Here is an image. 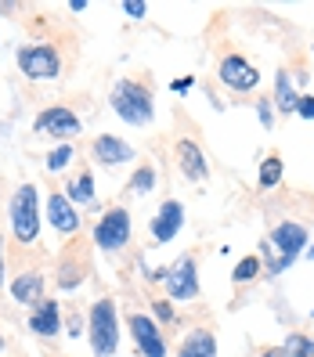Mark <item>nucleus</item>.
<instances>
[{"mask_svg": "<svg viewBox=\"0 0 314 357\" xmlns=\"http://www.w3.org/2000/svg\"><path fill=\"white\" fill-rule=\"evenodd\" d=\"M109 105L112 112L130 123V127H149L156 119V98H152V83L149 79H116L109 91Z\"/></svg>", "mask_w": 314, "mask_h": 357, "instance_id": "f257e3e1", "label": "nucleus"}, {"mask_svg": "<svg viewBox=\"0 0 314 357\" xmlns=\"http://www.w3.org/2000/svg\"><path fill=\"white\" fill-rule=\"evenodd\" d=\"M91 271H94V242L83 235H73L54 257V289L76 292L91 278Z\"/></svg>", "mask_w": 314, "mask_h": 357, "instance_id": "f03ea898", "label": "nucleus"}, {"mask_svg": "<svg viewBox=\"0 0 314 357\" xmlns=\"http://www.w3.org/2000/svg\"><path fill=\"white\" fill-rule=\"evenodd\" d=\"M8 220H11V235L15 242L29 249L36 245L40 238V192H36V184H18L15 188V195L8 202Z\"/></svg>", "mask_w": 314, "mask_h": 357, "instance_id": "7ed1b4c3", "label": "nucleus"}, {"mask_svg": "<svg viewBox=\"0 0 314 357\" xmlns=\"http://www.w3.org/2000/svg\"><path fill=\"white\" fill-rule=\"evenodd\" d=\"M87 340L94 357H112L119 350V310L112 296H98L87 310Z\"/></svg>", "mask_w": 314, "mask_h": 357, "instance_id": "20e7f679", "label": "nucleus"}, {"mask_svg": "<svg viewBox=\"0 0 314 357\" xmlns=\"http://www.w3.org/2000/svg\"><path fill=\"white\" fill-rule=\"evenodd\" d=\"M130 235H134V224H130V209L127 206H109L105 213L98 217L94 231H91V242L101 249V253H123L130 245Z\"/></svg>", "mask_w": 314, "mask_h": 357, "instance_id": "39448f33", "label": "nucleus"}, {"mask_svg": "<svg viewBox=\"0 0 314 357\" xmlns=\"http://www.w3.org/2000/svg\"><path fill=\"white\" fill-rule=\"evenodd\" d=\"M15 61H18V73L33 83L61 76V51L54 44H22L15 51Z\"/></svg>", "mask_w": 314, "mask_h": 357, "instance_id": "423d86ee", "label": "nucleus"}, {"mask_svg": "<svg viewBox=\"0 0 314 357\" xmlns=\"http://www.w3.org/2000/svg\"><path fill=\"white\" fill-rule=\"evenodd\" d=\"M217 79L224 83L227 91L249 94V91H257V87H260V69H257L246 54L227 51V54H220V61H217Z\"/></svg>", "mask_w": 314, "mask_h": 357, "instance_id": "0eeeda50", "label": "nucleus"}, {"mask_svg": "<svg viewBox=\"0 0 314 357\" xmlns=\"http://www.w3.org/2000/svg\"><path fill=\"white\" fill-rule=\"evenodd\" d=\"M80 130H83V119L69 109V105H47V109H40L36 119H33V134H40V137L69 141Z\"/></svg>", "mask_w": 314, "mask_h": 357, "instance_id": "6e6552de", "label": "nucleus"}, {"mask_svg": "<svg viewBox=\"0 0 314 357\" xmlns=\"http://www.w3.org/2000/svg\"><path fill=\"white\" fill-rule=\"evenodd\" d=\"M166 296L177 300V303H188L199 296V264L192 253H184L174 267H166Z\"/></svg>", "mask_w": 314, "mask_h": 357, "instance_id": "1a4fd4ad", "label": "nucleus"}, {"mask_svg": "<svg viewBox=\"0 0 314 357\" xmlns=\"http://www.w3.org/2000/svg\"><path fill=\"white\" fill-rule=\"evenodd\" d=\"M127 325H130V335H134V343H137V354H141V357H166V340H163V332H159L156 318L134 310L130 318H127Z\"/></svg>", "mask_w": 314, "mask_h": 357, "instance_id": "9d476101", "label": "nucleus"}, {"mask_svg": "<svg viewBox=\"0 0 314 357\" xmlns=\"http://www.w3.org/2000/svg\"><path fill=\"white\" fill-rule=\"evenodd\" d=\"M174 159H177V170L192 181V184H206L209 181V162H206V152L202 144L192 141V137H177L174 144Z\"/></svg>", "mask_w": 314, "mask_h": 357, "instance_id": "9b49d317", "label": "nucleus"}, {"mask_svg": "<svg viewBox=\"0 0 314 357\" xmlns=\"http://www.w3.org/2000/svg\"><path fill=\"white\" fill-rule=\"evenodd\" d=\"M91 159H94L98 166H105V170H116V166L134 162L137 152H134L123 137H116V134H98V137L91 141Z\"/></svg>", "mask_w": 314, "mask_h": 357, "instance_id": "f8f14e48", "label": "nucleus"}, {"mask_svg": "<svg viewBox=\"0 0 314 357\" xmlns=\"http://www.w3.org/2000/svg\"><path fill=\"white\" fill-rule=\"evenodd\" d=\"M47 224L66 238L80 235V209L73 206V199L61 188H51V195H47Z\"/></svg>", "mask_w": 314, "mask_h": 357, "instance_id": "ddd939ff", "label": "nucleus"}, {"mask_svg": "<svg viewBox=\"0 0 314 357\" xmlns=\"http://www.w3.org/2000/svg\"><path fill=\"white\" fill-rule=\"evenodd\" d=\"M44 271L40 267H18L15 271V278H11V296L15 303H22V307H36L40 300H44Z\"/></svg>", "mask_w": 314, "mask_h": 357, "instance_id": "4468645a", "label": "nucleus"}, {"mask_svg": "<svg viewBox=\"0 0 314 357\" xmlns=\"http://www.w3.org/2000/svg\"><path fill=\"white\" fill-rule=\"evenodd\" d=\"M271 245L278 249V253L292 264L304 249H307V227L304 224H297V220H282V224H275V231H271Z\"/></svg>", "mask_w": 314, "mask_h": 357, "instance_id": "2eb2a0df", "label": "nucleus"}, {"mask_svg": "<svg viewBox=\"0 0 314 357\" xmlns=\"http://www.w3.org/2000/svg\"><path fill=\"white\" fill-rule=\"evenodd\" d=\"M184 224V206L177 199H166L159 209H156V217H152V242L166 245V242H174L177 238V231Z\"/></svg>", "mask_w": 314, "mask_h": 357, "instance_id": "dca6fc26", "label": "nucleus"}, {"mask_svg": "<svg viewBox=\"0 0 314 357\" xmlns=\"http://www.w3.org/2000/svg\"><path fill=\"white\" fill-rule=\"evenodd\" d=\"M61 328V303H54L51 296H44L33 310H29V332L40 335V340H51V335H58Z\"/></svg>", "mask_w": 314, "mask_h": 357, "instance_id": "f3484780", "label": "nucleus"}, {"mask_svg": "<svg viewBox=\"0 0 314 357\" xmlns=\"http://www.w3.org/2000/svg\"><path fill=\"white\" fill-rule=\"evenodd\" d=\"M177 357H217V335H214V328H192L181 340V347H177Z\"/></svg>", "mask_w": 314, "mask_h": 357, "instance_id": "a211bd4d", "label": "nucleus"}, {"mask_svg": "<svg viewBox=\"0 0 314 357\" xmlns=\"http://www.w3.org/2000/svg\"><path fill=\"white\" fill-rule=\"evenodd\" d=\"M61 192H66L69 199H73V206L80 209H91L94 202H98V192H94V174L87 170V166H83V170L80 174H73V181L66 184V188H61Z\"/></svg>", "mask_w": 314, "mask_h": 357, "instance_id": "6ab92c4d", "label": "nucleus"}, {"mask_svg": "<svg viewBox=\"0 0 314 357\" xmlns=\"http://www.w3.org/2000/svg\"><path fill=\"white\" fill-rule=\"evenodd\" d=\"M275 109L285 116V112H297V101H300V94H297V87H292V73L289 69H278V76H275Z\"/></svg>", "mask_w": 314, "mask_h": 357, "instance_id": "aec40b11", "label": "nucleus"}, {"mask_svg": "<svg viewBox=\"0 0 314 357\" xmlns=\"http://www.w3.org/2000/svg\"><path fill=\"white\" fill-rule=\"evenodd\" d=\"M282 177H285V162H282V155L278 152H271L264 162H260V170H257V184L264 188H278L282 184Z\"/></svg>", "mask_w": 314, "mask_h": 357, "instance_id": "412c9836", "label": "nucleus"}, {"mask_svg": "<svg viewBox=\"0 0 314 357\" xmlns=\"http://www.w3.org/2000/svg\"><path fill=\"white\" fill-rule=\"evenodd\" d=\"M257 275H264V260H260V253H249V257H242L235 264L232 282L235 285H249V282H257Z\"/></svg>", "mask_w": 314, "mask_h": 357, "instance_id": "4be33fe9", "label": "nucleus"}, {"mask_svg": "<svg viewBox=\"0 0 314 357\" xmlns=\"http://www.w3.org/2000/svg\"><path fill=\"white\" fill-rule=\"evenodd\" d=\"M156 188V166L152 162H141L137 170L130 174V181H127V192L130 195H149Z\"/></svg>", "mask_w": 314, "mask_h": 357, "instance_id": "5701e85b", "label": "nucleus"}, {"mask_svg": "<svg viewBox=\"0 0 314 357\" xmlns=\"http://www.w3.org/2000/svg\"><path fill=\"white\" fill-rule=\"evenodd\" d=\"M260 260H264V271H267V278H278L285 267H292V264H289V260H285V257L278 253V249L271 245V238H264V242H260Z\"/></svg>", "mask_w": 314, "mask_h": 357, "instance_id": "b1692460", "label": "nucleus"}, {"mask_svg": "<svg viewBox=\"0 0 314 357\" xmlns=\"http://www.w3.org/2000/svg\"><path fill=\"white\" fill-rule=\"evenodd\" d=\"M282 354H285V357H314V335H304V332L285 335Z\"/></svg>", "mask_w": 314, "mask_h": 357, "instance_id": "393cba45", "label": "nucleus"}, {"mask_svg": "<svg viewBox=\"0 0 314 357\" xmlns=\"http://www.w3.org/2000/svg\"><path fill=\"white\" fill-rule=\"evenodd\" d=\"M73 159H76V149H73V144H58V149H51V152L44 155V166H47L51 174H61Z\"/></svg>", "mask_w": 314, "mask_h": 357, "instance_id": "a878e982", "label": "nucleus"}, {"mask_svg": "<svg viewBox=\"0 0 314 357\" xmlns=\"http://www.w3.org/2000/svg\"><path fill=\"white\" fill-rule=\"evenodd\" d=\"M152 314H156V325H174L177 321V310H174L170 296H156L152 300Z\"/></svg>", "mask_w": 314, "mask_h": 357, "instance_id": "bb28decb", "label": "nucleus"}, {"mask_svg": "<svg viewBox=\"0 0 314 357\" xmlns=\"http://www.w3.org/2000/svg\"><path fill=\"white\" fill-rule=\"evenodd\" d=\"M66 332L73 335V340H80V335H83V310H80V307H69V318H66Z\"/></svg>", "mask_w": 314, "mask_h": 357, "instance_id": "cd10ccee", "label": "nucleus"}, {"mask_svg": "<svg viewBox=\"0 0 314 357\" xmlns=\"http://www.w3.org/2000/svg\"><path fill=\"white\" fill-rule=\"evenodd\" d=\"M297 116L300 119H314V94H300V101H297Z\"/></svg>", "mask_w": 314, "mask_h": 357, "instance_id": "c85d7f7f", "label": "nucleus"}, {"mask_svg": "<svg viewBox=\"0 0 314 357\" xmlns=\"http://www.w3.org/2000/svg\"><path fill=\"white\" fill-rule=\"evenodd\" d=\"M123 11H127V18H144L149 15V4L144 0H123Z\"/></svg>", "mask_w": 314, "mask_h": 357, "instance_id": "c756f323", "label": "nucleus"}, {"mask_svg": "<svg viewBox=\"0 0 314 357\" xmlns=\"http://www.w3.org/2000/svg\"><path fill=\"white\" fill-rule=\"evenodd\" d=\"M257 112H260V123L271 130V123H275V116H271V105H267V101H257Z\"/></svg>", "mask_w": 314, "mask_h": 357, "instance_id": "7c9ffc66", "label": "nucleus"}, {"mask_svg": "<svg viewBox=\"0 0 314 357\" xmlns=\"http://www.w3.org/2000/svg\"><path fill=\"white\" fill-rule=\"evenodd\" d=\"M192 83H195V76H181V79H174V83H170V87H174L177 94H184L188 87H192Z\"/></svg>", "mask_w": 314, "mask_h": 357, "instance_id": "2f4dec72", "label": "nucleus"}, {"mask_svg": "<svg viewBox=\"0 0 314 357\" xmlns=\"http://www.w3.org/2000/svg\"><path fill=\"white\" fill-rule=\"evenodd\" d=\"M4 275H8V253H4V238H0V289H4Z\"/></svg>", "mask_w": 314, "mask_h": 357, "instance_id": "473e14b6", "label": "nucleus"}, {"mask_svg": "<svg viewBox=\"0 0 314 357\" xmlns=\"http://www.w3.org/2000/svg\"><path fill=\"white\" fill-rule=\"evenodd\" d=\"M257 357H285V354H282V347H267V350H260Z\"/></svg>", "mask_w": 314, "mask_h": 357, "instance_id": "72a5a7b5", "label": "nucleus"}, {"mask_svg": "<svg viewBox=\"0 0 314 357\" xmlns=\"http://www.w3.org/2000/svg\"><path fill=\"white\" fill-rule=\"evenodd\" d=\"M18 4H0V15H8V11H15Z\"/></svg>", "mask_w": 314, "mask_h": 357, "instance_id": "f704fd0d", "label": "nucleus"}, {"mask_svg": "<svg viewBox=\"0 0 314 357\" xmlns=\"http://www.w3.org/2000/svg\"><path fill=\"white\" fill-rule=\"evenodd\" d=\"M4 347H8V340H4V335H0V350H4Z\"/></svg>", "mask_w": 314, "mask_h": 357, "instance_id": "c9c22d12", "label": "nucleus"}, {"mask_svg": "<svg viewBox=\"0 0 314 357\" xmlns=\"http://www.w3.org/2000/svg\"><path fill=\"white\" fill-rule=\"evenodd\" d=\"M311 321H314V310H311Z\"/></svg>", "mask_w": 314, "mask_h": 357, "instance_id": "e433bc0d", "label": "nucleus"}]
</instances>
